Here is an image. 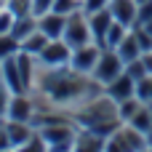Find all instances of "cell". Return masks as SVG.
Returning <instances> with one entry per match:
<instances>
[{"mask_svg": "<svg viewBox=\"0 0 152 152\" xmlns=\"http://www.w3.org/2000/svg\"><path fill=\"white\" fill-rule=\"evenodd\" d=\"M13 21H16L13 11H8V8L3 5V8H0V35H11V27H13Z\"/></svg>", "mask_w": 152, "mask_h": 152, "instance_id": "24", "label": "cell"}, {"mask_svg": "<svg viewBox=\"0 0 152 152\" xmlns=\"http://www.w3.org/2000/svg\"><path fill=\"white\" fill-rule=\"evenodd\" d=\"M37 59H40V64H48V67H64L72 59V45L64 37L48 40V45L37 53Z\"/></svg>", "mask_w": 152, "mask_h": 152, "instance_id": "4", "label": "cell"}, {"mask_svg": "<svg viewBox=\"0 0 152 152\" xmlns=\"http://www.w3.org/2000/svg\"><path fill=\"white\" fill-rule=\"evenodd\" d=\"M128 29H131V27H126V24H120V21L115 19V21H112V27L107 29V37H104V48H118V45H120V40L128 35Z\"/></svg>", "mask_w": 152, "mask_h": 152, "instance_id": "16", "label": "cell"}, {"mask_svg": "<svg viewBox=\"0 0 152 152\" xmlns=\"http://www.w3.org/2000/svg\"><path fill=\"white\" fill-rule=\"evenodd\" d=\"M104 91L120 104L123 99H131V96H136V80L128 75V72H123L120 77H115L110 86H104Z\"/></svg>", "mask_w": 152, "mask_h": 152, "instance_id": "9", "label": "cell"}, {"mask_svg": "<svg viewBox=\"0 0 152 152\" xmlns=\"http://www.w3.org/2000/svg\"><path fill=\"white\" fill-rule=\"evenodd\" d=\"M142 61H144V67H147V72L152 75V51H144V53H142Z\"/></svg>", "mask_w": 152, "mask_h": 152, "instance_id": "29", "label": "cell"}, {"mask_svg": "<svg viewBox=\"0 0 152 152\" xmlns=\"http://www.w3.org/2000/svg\"><path fill=\"white\" fill-rule=\"evenodd\" d=\"M0 8H3V3H0Z\"/></svg>", "mask_w": 152, "mask_h": 152, "instance_id": "31", "label": "cell"}, {"mask_svg": "<svg viewBox=\"0 0 152 152\" xmlns=\"http://www.w3.org/2000/svg\"><path fill=\"white\" fill-rule=\"evenodd\" d=\"M64 27H67V16H61V13H56V11H48V13L37 16V29H43L51 40L61 37V35H64Z\"/></svg>", "mask_w": 152, "mask_h": 152, "instance_id": "12", "label": "cell"}, {"mask_svg": "<svg viewBox=\"0 0 152 152\" xmlns=\"http://www.w3.org/2000/svg\"><path fill=\"white\" fill-rule=\"evenodd\" d=\"M102 8H110V0H83V11L86 13H96Z\"/></svg>", "mask_w": 152, "mask_h": 152, "instance_id": "26", "label": "cell"}, {"mask_svg": "<svg viewBox=\"0 0 152 152\" xmlns=\"http://www.w3.org/2000/svg\"><path fill=\"white\" fill-rule=\"evenodd\" d=\"M99 56H102V45H99V43H86V45H80V48H72L69 67L77 69V72L91 75L94 67H96V61H99Z\"/></svg>", "mask_w": 152, "mask_h": 152, "instance_id": "5", "label": "cell"}, {"mask_svg": "<svg viewBox=\"0 0 152 152\" xmlns=\"http://www.w3.org/2000/svg\"><path fill=\"white\" fill-rule=\"evenodd\" d=\"M5 128H8L11 147H13V150H24V147H27V142H29V139H32V134H35V126H32V123L8 120V118H5Z\"/></svg>", "mask_w": 152, "mask_h": 152, "instance_id": "10", "label": "cell"}, {"mask_svg": "<svg viewBox=\"0 0 152 152\" xmlns=\"http://www.w3.org/2000/svg\"><path fill=\"white\" fill-rule=\"evenodd\" d=\"M11 88L5 86V80H3V72H0V118H5V110H8V102H11Z\"/></svg>", "mask_w": 152, "mask_h": 152, "instance_id": "25", "label": "cell"}, {"mask_svg": "<svg viewBox=\"0 0 152 152\" xmlns=\"http://www.w3.org/2000/svg\"><path fill=\"white\" fill-rule=\"evenodd\" d=\"M48 40H51V37H48L43 29H35L29 37H24V40H21V51H27V53H35V56H37V53L48 45Z\"/></svg>", "mask_w": 152, "mask_h": 152, "instance_id": "15", "label": "cell"}, {"mask_svg": "<svg viewBox=\"0 0 152 152\" xmlns=\"http://www.w3.org/2000/svg\"><path fill=\"white\" fill-rule=\"evenodd\" d=\"M126 72V61L120 59V53L115 51V48H102V56H99V61H96V67H94V80H99L102 86H110L115 77H120Z\"/></svg>", "mask_w": 152, "mask_h": 152, "instance_id": "1", "label": "cell"}, {"mask_svg": "<svg viewBox=\"0 0 152 152\" xmlns=\"http://www.w3.org/2000/svg\"><path fill=\"white\" fill-rule=\"evenodd\" d=\"M3 5L13 11V16H32V0H5Z\"/></svg>", "mask_w": 152, "mask_h": 152, "instance_id": "21", "label": "cell"}, {"mask_svg": "<svg viewBox=\"0 0 152 152\" xmlns=\"http://www.w3.org/2000/svg\"><path fill=\"white\" fill-rule=\"evenodd\" d=\"M110 11H112V16L120 24L134 27L136 24V16H139V3L136 0H110Z\"/></svg>", "mask_w": 152, "mask_h": 152, "instance_id": "11", "label": "cell"}, {"mask_svg": "<svg viewBox=\"0 0 152 152\" xmlns=\"http://www.w3.org/2000/svg\"><path fill=\"white\" fill-rule=\"evenodd\" d=\"M80 8H83V0H53V5H51V11H56L61 16H69Z\"/></svg>", "mask_w": 152, "mask_h": 152, "instance_id": "20", "label": "cell"}, {"mask_svg": "<svg viewBox=\"0 0 152 152\" xmlns=\"http://www.w3.org/2000/svg\"><path fill=\"white\" fill-rule=\"evenodd\" d=\"M139 27H144V29H147V32L152 35V19H150V21H144V24H139Z\"/></svg>", "mask_w": 152, "mask_h": 152, "instance_id": "30", "label": "cell"}, {"mask_svg": "<svg viewBox=\"0 0 152 152\" xmlns=\"http://www.w3.org/2000/svg\"><path fill=\"white\" fill-rule=\"evenodd\" d=\"M0 150H13L11 147V136H8V128H5V118H0Z\"/></svg>", "mask_w": 152, "mask_h": 152, "instance_id": "28", "label": "cell"}, {"mask_svg": "<svg viewBox=\"0 0 152 152\" xmlns=\"http://www.w3.org/2000/svg\"><path fill=\"white\" fill-rule=\"evenodd\" d=\"M0 72H3L5 86L11 88V94H27L24 80H21V72H19V64H16V53L13 56H5L0 61Z\"/></svg>", "mask_w": 152, "mask_h": 152, "instance_id": "8", "label": "cell"}, {"mask_svg": "<svg viewBox=\"0 0 152 152\" xmlns=\"http://www.w3.org/2000/svg\"><path fill=\"white\" fill-rule=\"evenodd\" d=\"M72 48H80L86 43H94V35H91V24H88V13L80 8L75 13L67 16V27H64V35H61Z\"/></svg>", "mask_w": 152, "mask_h": 152, "instance_id": "3", "label": "cell"}, {"mask_svg": "<svg viewBox=\"0 0 152 152\" xmlns=\"http://www.w3.org/2000/svg\"><path fill=\"white\" fill-rule=\"evenodd\" d=\"M3 3H5V0H3Z\"/></svg>", "mask_w": 152, "mask_h": 152, "instance_id": "32", "label": "cell"}, {"mask_svg": "<svg viewBox=\"0 0 152 152\" xmlns=\"http://www.w3.org/2000/svg\"><path fill=\"white\" fill-rule=\"evenodd\" d=\"M32 112H35V99H32V94H13L11 102H8L5 118H8V120L29 123V120H32Z\"/></svg>", "mask_w": 152, "mask_h": 152, "instance_id": "6", "label": "cell"}, {"mask_svg": "<svg viewBox=\"0 0 152 152\" xmlns=\"http://www.w3.org/2000/svg\"><path fill=\"white\" fill-rule=\"evenodd\" d=\"M115 51L120 53V59H123L126 64L142 56V45H139V37H136V32H134V27L128 29V35H126V37L120 40V45H118Z\"/></svg>", "mask_w": 152, "mask_h": 152, "instance_id": "13", "label": "cell"}, {"mask_svg": "<svg viewBox=\"0 0 152 152\" xmlns=\"http://www.w3.org/2000/svg\"><path fill=\"white\" fill-rule=\"evenodd\" d=\"M126 72L134 77V80H142V77H147L150 72H147V67H144V61H142V56L139 59H134V61H128L126 64Z\"/></svg>", "mask_w": 152, "mask_h": 152, "instance_id": "23", "label": "cell"}, {"mask_svg": "<svg viewBox=\"0 0 152 152\" xmlns=\"http://www.w3.org/2000/svg\"><path fill=\"white\" fill-rule=\"evenodd\" d=\"M136 96H139L144 104H150V102H152V75L136 80Z\"/></svg>", "mask_w": 152, "mask_h": 152, "instance_id": "22", "label": "cell"}, {"mask_svg": "<svg viewBox=\"0 0 152 152\" xmlns=\"http://www.w3.org/2000/svg\"><path fill=\"white\" fill-rule=\"evenodd\" d=\"M35 29H37V16H16V21H13V27H11V35L21 43V40L29 37Z\"/></svg>", "mask_w": 152, "mask_h": 152, "instance_id": "14", "label": "cell"}, {"mask_svg": "<svg viewBox=\"0 0 152 152\" xmlns=\"http://www.w3.org/2000/svg\"><path fill=\"white\" fill-rule=\"evenodd\" d=\"M142 104H144V102H142L139 96L123 99V102L118 104V110H120V120H123V123H128V120H131V118H134V115H136V112L142 110Z\"/></svg>", "mask_w": 152, "mask_h": 152, "instance_id": "18", "label": "cell"}, {"mask_svg": "<svg viewBox=\"0 0 152 152\" xmlns=\"http://www.w3.org/2000/svg\"><path fill=\"white\" fill-rule=\"evenodd\" d=\"M0 3H3V0H0Z\"/></svg>", "mask_w": 152, "mask_h": 152, "instance_id": "33", "label": "cell"}, {"mask_svg": "<svg viewBox=\"0 0 152 152\" xmlns=\"http://www.w3.org/2000/svg\"><path fill=\"white\" fill-rule=\"evenodd\" d=\"M19 51H21V43H19L13 35H0V61H3L5 56L19 53Z\"/></svg>", "mask_w": 152, "mask_h": 152, "instance_id": "19", "label": "cell"}, {"mask_svg": "<svg viewBox=\"0 0 152 152\" xmlns=\"http://www.w3.org/2000/svg\"><path fill=\"white\" fill-rule=\"evenodd\" d=\"M115 16L110 8H102L96 13H88V24H91V35H94V43H99L104 48V37H107V29L112 27Z\"/></svg>", "mask_w": 152, "mask_h": 152, "instance_id": "7", "label": "cell"}, {"mask_svg": "<svg viewBox=\"0 0 152 152\" xmlns=\"http://www.w3.org/2000/svg\"><path fill=\"white\" fill-rule=\"evenodd\" d=\"M128 123H131L134 128H139L142 134H150V131H152V112H150V107H147V104H142V110H139Z\"/></svg>", "mask_w": 152, "mask_h": 152, "instance_id": "17", "label": "cell"}, {"mask_svg": "<svg viewBox=\"0 0 152 152\" xmlns=\"http://www.w3.org/2000/svg\"><path fill=\"white\" fill-rule=\"evenodd\" d=\"M48 144V150L64 152V150H75V139H77V131H75V123H53V126H43L37 128Z\"/></svg>", "mask_w": 152, "mask_h": 152, "instance_id": "2", "label": "cell"}, {"mask_svg": "<svg viewBox=\"0 0 152 152\" xmlns=\"http://www.w3.org/2000/svg\"><path fill=\"white\" fill-rule=\"evenodd\" d=\"M51 5H53V0H32V16H43V13H48Z\"/></svg>", "mask_w": 152, "mask_h": 152, "instance_id": "27", "label": "cell"}]
</instances>
